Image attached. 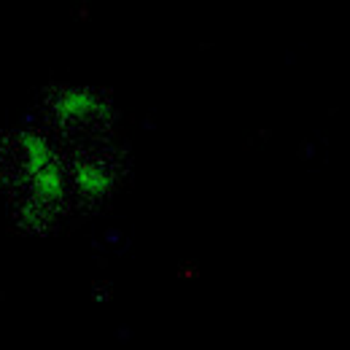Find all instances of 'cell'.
Segmentation results:
<instances>
[{
    "mask_svg": "<svg viewBox=\"0 0 350 350\" xmlns=\"http://www.w3.org/2000/svg\"><path fill=\"white\" fill-rule=\"evenodd\" d=\"M51 111L59 122V127H68L70 122H84V119H111V108L92 94L89 89H65L51 100Z\"/></svg>",
    "mask_w": 350,
    "mask_h": 350,
    "instance_id": "1",
    "label": "cell"
},
{
    "mask_svg": "<svg viewBox=\"0 0 350 350\" xmlns=\"http://www.w3.org/2000/svg\"><path fill=\"white\" fill-rule=\"evenodd\" d=\"M73 178L81 194L87 197H103L113 186V175L103 167V162H84L79 159L73 165Z\"/></svg>",
    "mask_w": 350,
    "mask_h": 350,
    "instance_id": "2",
    "label": "cell"
},
{
    "mask_svg": "<svg viewBox=\"0 0 350 350\" xmlns=\"http://www.w3.org/2000/svg\"><path fill=\"white\" fill-rule=\"evenodd\" d=\"M22 151H25V178H33L38 170H44L46 165L54 159V151L49 146L44 135L38 132H30V130H22L16 135Z\"/></svg>",
    "mask_w": 350,
    "mask_h": 350,
    "instance_id": "3",
    "label": "cell"
}]
</instances>
